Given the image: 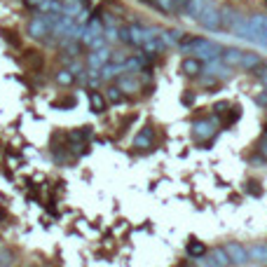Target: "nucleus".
<instances>
[{
    "label": "nucleus",
    "instance_id": "obj_1",
    "mask_svg": "<svg viewBox=\"0 0 267 267\" xmlns=\"http://www.w3.org/2000/svg\"><path fill=\"white\" fill-rule=\"evenodd\" d=\"M180 49H183V52H187V54H195L197 59H202L204 63L218 59V56H221V52H222L221 44L211 43V40H206V38H183Z\"/></svg>",
    "mask_w": 267,
    "mask_h": 267
},
{
    "label": "nucleus",
    "instance_id": "obj_2",
    "mask_svg": "<svg viewBox=\"0 0 267 267\" xmlns=\"http://www.w3.org/2000/svg\"><path fill=\"white\" fill-rule=\"evenodd\" d=\"M246 24H249V43L267 47V17L265 14H253V17L246 19Z\"/></svg>",
    "mask_w": 267,
    "mask_h": 267
},
{
    "label": "nucleus",
    "instance_id": "obj_3",
    "mask_svg": "<svg viewBox=\"0 0 267 267\" xmlns=\"http://www.w3.org/2000/svg\"><path fill=\"white\" fill-rule=\"evenodd\" d=\"M199 24H202V28H206V31H221L222 21H221V9L216 7V2H206L204 12L199 14V19H197Z\"/></svg>",
    "mask_w": 267,
    "mask_h": 267
},
{
    "label": "nucleus",
    "instance_id": "obj_4",
    "mask_svg": "<svg viewBox=\"0 0 267 267\" xmlns=\"http://www.w3.org/2000/svg\"><path fill=\"white\" fill-rule=\"evenodd\" d=\"M26 31H28V38H33V40H44L47 36H52V26L47 24L44 14H38V17L31 19Z\"/></svg>",
    "mask_w": 267,
    "mask_h": 267
},
{
    "label": "nucleus",
    "instance_id": "obj_5",
    "mask_svg": "<svg viewBox=\"0 0 267 267\" xmlns=\"http://www.w3.org/2000/svg\"><path fill=\"white\" fill-rule=\"evenodd\" d=\"M222 249L227 251V256H230L232 265H246V263L251 260L249 249H246V246H241V244H237V241H230V244H225Z\"/></svg>",
    "mask_w": 267,
    "mask_h": 267
},
{
    "label": "nucleus",
    "instance_id": "obj_6",
    "mask_svg": "<svg viewBox=\"0 0 267 267\" xmlns=\"http://www.w3.org/2000/svg\"><path fill=\"white\" fill-rule=\"evenodd\" d=\"M110 56H113V52H110L108 47H101V49H91V52H89V56H87L89 71H101V68H103V66L110 61Z\"/></svg>",
    "mask_w": 267,
    "mask_h": 267
},
{
    "label": "nucleus",
    "instance_id": "obj_7",
    "mask_svg": "<svg viewBox=\"0 0 267 267\" xmlns=\"http://www.w3.org/2000/svg\"><path fill=\"white\" fill-rule=\"evenodd\" d=\"M180 73H185L187 78H197L199 73H204V61L197 59V56H187L180 63Z\"/></svg>",
    "mask_w": 267,
    "mask_h": 267
},
{
    "label": "nucleus",
    "instance_id": "obj_8",
    "mask_svg": "<svg viewBox=\"0 0 267 267\" xmlns=\"http://www.w3.org/2000/svg\"><path fill=\"white\" fill-rule=\"evenodd\" d=\"M195 138L197 141H209L211 136L216 134V129H214V122L211 120H202V122H195Z\"/></svg>",
    "mask_w": 267,
    "mask_h": 267
},
{
    "label": "nucleus",
    "instance_id": "obj_9",
    "mask_svg": "<svg viewBox=\"0 0 267 267\" xmlns=\"http://www.w3.org/2000/svg\"><path fill=\"white\" fill-rule=\"evenodd\" d=\"M206 258H209L211 267H230L232 265V260H230V256H227V251L225 249H211Z\"/></svg>",
    "mask_w": 267,
    "mask_h": 267
},
{
    "label": "nucleus",
    "instance_id": "obj_10",
    "mask_svg": "<svg viewBox=\"0 0 267 267\" xmlns=\"http://www.w3.org/2000/svg\"><path fill=\"white\" fill-rule=\"evenodd\" d=\"M106 106H108V101L106 96L101 94V91H89V110L91 113H96V115H101V113H106Z\"/></svg>",
    "mask_w": 267,
    "mask_h": 267
},
{
    "label": "nucleus",
    "instance_id": "obj_11",
    "mask_svg": "<svg viewBox=\"0 0 267 267\" xmlns=\"http://www.w3.org/2000/svg\"><path fill=\"white\" fill-rule=\"evenodd\" d=\"M260 63H263L260 54H256V52H244V54H241L239 68H241V71H258Z\"/></svg>",
    "mask_w": 267,
    "mask_h": 267
},
{
    "label": "nucleus",
    "instance_id": "obj_12",
    "mask_svg": "<svg viewBox=\"0 0 267 267\" xmlns=\"http://www.w3.org/2000/svg\"><path fill=\"white\" fill-rule=\"evenodd\" d=\"M141 49H143L145 54H150V56H155V54L164 52V49H167V44H164V40H162L160 36H152V38H148V40L143 43Z\"/></svg>",
    "mask_w": 267,
    "mask_h": 267
},
{
    "label": "nucleus",
    "instance_id": "obj_13",
    "mask_svg": "<svg viewBox=\"0 0 267 267\" xmlns=\"http://www.w3.org/2000/svg\"><path fill=\"white\" fill-rule=\"evenodd\" d=\"M82 9H87L85 0H61V14H68V17H78Z\"/></svg>",
    "mask_w": 267,
    "mask_h": 267
},
{
    "label": "nucleus",
    "instance_id": "obj_14",
    "mask_svg": "<svg viewBox=\"0 0 267 267\" xmlns=\"http://www.w3.org/2000/svg\"><path fill=\"white\" fill-rule=\"evenodd\" d=\"M206 71L211 73V75H216V78H230V66H227V63H222L221 56L206 63Z\"/></svg>",
    "mask_w": 267,
    "mask_h": 267
},
{
    "label": "nucleus",
    "instance_id": "obj_15",
    "mask_svg": "<svg viewBox=\"0 0 267 267\" xmlns=\"http://www.w3.org/2000/svg\"><path fill=\"white\" fill-rule=\"evenodd\" d=\"M152 138H155L152 129H150V127H143L141 132L136 134V138H134V148H150Z\"/></svg>",
    "mask_w": 267,
    "mask_h": 267
},
{
    "label": "nucleus",
    "instance_id": "obj_16",
    "mask_svg": "<svg viewBox=\"0 0 267 267\" xmlns=\"http://www.w3.org/2000/svg\"><path fill=\"white\" fill-rule=\"evenodd\" d=\"M241 49H234V47H225L221 52V61L222 63H227V66H239L241 61Z\"/></svg>",
    "mask_w": 267,
    "mask_h": 267
},
{
    "label": "nucleus",
    "instance_id": "obj_17",
    "mask_svg": "<svg viewBox=\"0 0 267 267\" xmlns=\"http://www.w3.org/2000/svg\"><path fill=\"white\" fill-rule=\"evenodd\" d=\"M160 38L164 40V44H167V47H174V44H180V43H183L185 33H180V31H176V28H169V31H162Z\"/></svg>",
    "mask_w": 267,
    "mask_h": 267
},
{
    "label": "nucleus",
    "instance_id": "obj_18",
    "mask_svg": "<svg viewBox=\"0 0 267 267\" xmlns=\"http://www.w3.org/2000/svg\"><path fill=\"white\" fill-rule=\"evenodd\" d=\"M206 2H209V0H190V2H187V9H185V14L190 19H199V14H202V12H204V7H206Z\"/></svg>",
    "mask_w": 267,
    "mask_h": 267
},
{
    "label": "nucleus",
    "instance_id": "obj_19",
    "mask_svg": "<svg viewBox=\"0 0 267 267\" xmlns=\"http://www.w3.org/2000/svg\"><path fill=\"white\" fill-rule=\"evenodd\" d=\"M54 80H56V85H61V87H71V85H75V75H73L68 68H61V71H56V75H54Z\"/></svg>",
    "mask_w": 267,
    "mask_h": 267
},
{
    "label": "nucleus",
    "instance_id": "obj_20",
    "mask_svg": "<svg viewBox=\"0 0 267 267\" xmlns=\"http://www.w3.org/2000/svg\"><path fill=\"white\" fill-rule=\"evenodd\" d=\"M249 256L256 263H267V244H253L249 249Z\"/></svg>",
    "mask_w": 267,
    "mask_h": 267
},
{
    "label": "nucleus",
    "instance_id": "obj_21",
    "mask_svg": "<svg viewBox=\"0 0 267 267\" xmlns=\"http://www.w3.org/2000/svg\"><path fill=\"white\" fill-rule=\"evenodd\" d=\"M117 87L122 89L125 94H134V91H138V82L134 80V78H129V75H122L120 82H117Z\"/></svg>",
    "mask_w": 267,
    "mask_h": 267
},
{
    "label": "nucleus",
    "instance_id": "obj_22",
    "mask_svg": "<svg viewBox=\"0 0 267 267\" xmlns=\"http://www.w3.org/2000/svg\"><path fill=\"white\" fill-rule=\"evenodd\" d=\"M106 101L108 103H122V101H125V91H122L120 87H108Z\"/></svg>",
    "mask_w": 267,
    "mask_h": 267
},
{
    "label": "nucleus",
    "instance_id": "obj_23",
    "mask_svg": "<svg viewBox=\"0 0 267 267\" xmlns=\"http://www.w3.org/2000/svg\"><path fill=\"white\" fill-rule=\"evenodd\" d=\"M206 249H204V244L202 241H190L187 244V256L190 258H199V256H204Z\"/></svg>",
    "mask_w": 267,
    "mask_h": 267
},
{
    "label": "nucleus",
    "instance_id": "obj_24",
    "mask_svg": "<svg viewBox=\"0 0 267 267\" xmlns=\"http://www.w3.org/2000/svg\"><path fill=\"white\" fill-rule=\"evenodd\" d=\"M89 136H91V129H89V127L71 132V138H73V141H85V138H89Z\"/></svg>",
    "mask_w": 267,
    "mask_h": 267
},
{
    "label": "nucleus",
    "instance_id": "obj_25",
    "mask_svg": "<svg viewBox=\"0 0 267 267\" xmlns=\"http://www.w3.org/2000/svg\"><path fill=\"white\" fill-rule=\"evenodd\" d=\"M155 5H157L162 12H176V5H174V0H155Z\"/></svg>",
    "mask_w": 267,
    "mask_h": 267
},
{
    "label": "nucleus",
    "instance_id": "obj_26",
    "mask_svg": "<svg viewBox=\"0 0 267 267\" xmlns=\"http://www.w3.org/2000/svg\"><path fill=\"white\" fill-rule=\"evenodd\" d=\"M120 40L122 43H127V44H132V36H129V28H120Z\"/></svg>",
    "mask_w": 267,
    "mask_h": 267
},
{
    "label": "nucleus",
    "instance_id": "obj_27",
    "mask_svg": "<svg viewBox=\"0 0 267 267\" xmlns=\"http://www.w3.org/2000/svg\"><path fill=\"white\" fill-rule=\"evenodd\" d=\"M195 267H211V263H209V258L199 256V258H195Z\"/></svg>",
    "mask_w": 267,
    "mask_h": 267
},
{
    "label": "nucleus",
    "instance_id": "obj_28",
    "mask_svg": "<svg viewBox=\"0 0 267 267\" xmlns=\"http://www.w3.org/2000/svg\"><path fill=\"white\" fill-rule=\"evenodd\" d=\"M187 2H190V0H174V5H176L178 12H185V9H187Z\"/></svg>",
    "mask_w": 267,
    "mask_h": 267
},
{
    "label": "nucleus",
    "instance_id": "obj_29",
    "mask_svg": "<svg viewBox=\"0 0 267 267\" xmlns=\"http://www.w3.org/2000/svg\"><path fill=\"white\" fill-rule=\"evenodd\" d=\"M24 2H26V7H31V9H38L40 7V5H43L44 0H24Z\"/></svg>",
    "mask_w": 267,
    "mask_h": 267
},
{
    "label": "nucleus",
    "instance_id": "obj_30",
    "mask_svg": "<svg viewBox=\"0 0 267 267\" xmlns=\"http://www.w3.org/2000/svg\"><path fill=\"white\" fill-rule=\"evenodd\" d=\"M260 155H263V157H267V141H263V145H260Z\"/></svg>",
    "mask_w": 267,
    "mask_h": 267
},
{
    "label": "nucleus",
    "instance_id": "obj_31",
    "mask_svg": "<svg viewBox=\"0 0 267 267\" xmlns=\"http://www.w3.org/2000/svg\"><path fill=\"white\" fill-rule=\"evenodd\" d=\"M0 267H2V260H0Z\"/></svg>",
    "mask_w": 267,
    "mask_h": 267
}]
</instances>
